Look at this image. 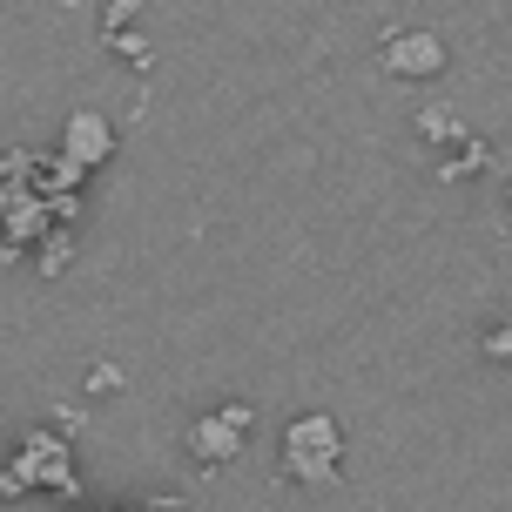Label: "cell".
I'll list each match as a JSON object with an SVG mask.
<instances>
[{"mask_svg": "<svg viewBox=\"0 0 512 512\" xmlns=\"http://www.w3.org/2000/svg\"><path fill=\"white\" fill-rule=\"evenodd\" d=\"M418 135H425L432 149H452V142L465 135L459 108H452V102H425V108H418Z\"/></svg>", "mask_w": 512, "mask_h": 512, "instance_id": "obj_7", "label": "cell"}, {"mask_svg": "<svg viewBox=\"0 0 512 512\" xmlns=\"http://www.w3.org/2000/svg\"><path fill=\"white\" fill-rule=\"evenodd\" d=\"M34 492H54V499H81L75 445L54 432V425H27V432L14 438V459L0 465V499H34Z\"/></svg>", "mask_w": 512, "mask_h": 512, "instance_id": "obj_1", "label": "cell"}, {"mask_svg": "<svg viewBox=\"0 0 512 512\" xmlns=\"http://www.w3.org/2000/svg\"><path fill=\"white\" fill-rule=\"evenodd\" d=\"M378 61H384V75H398V81H432V75H445L452 41H445L438 27H391Z\"/></svg>", "mask_w": 512, "mask_h": 512, "instance_id": "obj_4", "label": "cell"}, {"mask_svg": "<svg viewBox=\"0 0 512 512\" xmlns=\"http://www.w3.org/2000/svg\"><path fill=\"white\" fill-rule=\"evenodd\" d=\"M95 21H102V34H128V21H135V7H128V0H108V7L95 14Z\"/></svg>", "mask_w": 512, "mask_h": 512, "instance_id": "obj_11", "label": "cell"}, {"mask_svg": "<svg viewBox=\"0 0 512 512\" xmlns=\"http://www.w3.org/2000/svg\"><path fill=\"white\" fill-rule=\"evenodd\" d=\"M88 512H142V506H88Z\"/></svg>", "mask_w": 512, "mask_h": 512, "instance_id": "obj_14", "label": "cell"}, {"mask_svg": "<svg viewBox=\"0 0 512 512\" xmlns=\"http://www.w3.org/2000/svg\"><path fill=\"white\" fill-rule=\"evenodd\" d=\"M108 48H115V61H128V68H142V75L155 68V41H149V34H135V27H128V34H115Z\"/></svg>", "mask_w": 512, "mask_h": 512, "instance_id": "obj_9", "label": "cell"}, {"mask_svg": "<svg viewBox=\"0 0 512 512\" xmlns=\"http://www.w3.org/2000/svg\"><path fill=\"white\" fill-rule=\"evenodd\" d=\"M277 465L297 486H337L344 479V425L331 411H297L277 438Z\"/></svg>", "mask_w": 512, "mask_h": 512, "instance_id": "obj_2", "label": "cell"}, {"mask_svg": "<svg viewBox=\"0 0 512 512\" xmlns=\"http://www.w3.org/2000/svg\"><path fill=\"white\" fill-rule=\"evenodd\" d=\"M486 358H499V364H512V317H499L486 331Z\"/></svg>", "mask_w": 512, "mask_h": 512, "instance_id": "obj_10", "label": "cell"}, {"mask_svg": "<svg viewBox=\"0 0 512 512\" xmlns=\"http://www.w3.org/2000/svg\"><path fill=\"white\" fill-rule=\"evenodd\" d=\"M250 425H256V411L243 398H230V405H216V411L182 425V452L203 465V472H230L243 459V445H250Z\"/></svg>", "mask_w": 512, "mask_h": 512, "instance_id": "obj_3", "label": "cell"}, {"mask_svg": "<svg viewBox=\"0 0 512 512\" xmlns=\"http://www.w3.org/2000/svg\"><path fill=\"white\" fill-rule=\"evenodd\" d=\"M142 512H182V492H149V499H142Z\"/></svg>", "mask_w": 512, "mask_h": 512, "instance_id": "obj_13", "label": "cell"}, {"mask_svg": "<svg viewBox=\"0 0 512 512\" xmlns=\"http://www.w3.org/2000/svg\"><path fill=\"white\" fill-rule=\"evenodd\" d=\"M88 391H95V398H102V391H122V371H115V364H95V371H88Z\"/></svg>", "mask_w": 512, "mask_h": 512, "instance_id": "obj_12", "label": "cell"}, {"mask_svg": "<svg viewBox=\"0 0 512 512\" xmlns=\"http://www.w3.org/2000/svg\"><path fill=\"white\" fill-rule=\"evenodd\" d=\"M115 149H122V128L108 122L102 108H68V122H61V155H68L75 169H88V176H95Z\"/></svg>", "mask_w": 512, "mask_h": 512, "instance_id": "obj_5", "label": "cell"}, {"mask_svg": "<svg viewBox=\"0 0 512 512\" xmlns=\"http://www.w3.org/2000/svg\"><path fill=\"white\" fill-rule=\"evenodd\" d=\"M75 230H54L48 243H41V250H34V270H41V277H68V270H75Z\"/></svg>", "mask_w": 512, "mask_h": 512, "instance_id": "obj_8", "label": "cell"}, {"mask_svg": "<svg viewBox=\"0 0 512 512\" xmlns=\"http://www.w3.org/2000/svg\"><path fill=\"white\" fill-rule=\"evenodd\" d=\"M492 162H499V155H492V142H486V135H472V128H465L459 142H452V149L438 155V182H472V176H486Z\"/></svg>", "mask_w": 512, "mask_h": 512, "instance_id": "obj_6", "label": "cell"}]
</instances>
